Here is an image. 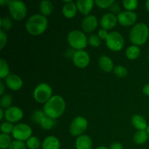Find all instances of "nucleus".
I'll use <instances>...</instances> for the list:
<instances>
[{
  "mask_svg": "<svg viewBox=\"0 0 149 149\" xmlns=\"http://www.w3.org/2000/svg\"><path fill=\"white\" fill-rule=\"evenodd\" d=\"M65 110V101L61 95H53L43 107L45 115L56 119L63 115Z\"/></svg>",
  "mask_w": 149,
  "mask_h": 149,
  "instance_id": "nucleus-1",
  "label": "nucleus"
},
{
  "mask_svg": "<svg viewBox=\"0 0 149 149\" xmlns=\"http://www.w3.org/2000/svg\"><path fill=\"white\" fill-rule=\"evenodd\" d=\"M48 20L46 16L35 14L29 17L26 23V29L32 36H39L47 30Z\"/></svg>",
  "mask_w": 149,
  "mask_h": 149,
  "instance_id": "nucleus-2",
  "label": "nucleus"
},
{
  "mask_svg": "<svg viewBox=\"0 0 149 149\" xmlns=\"http://www.w3.org/2000/svg\"><path fill=\"white\" fill-rule=\"evenodd\" d=\"M149 38V29L146 23H138L134 25L130 31V39L133 45L141 46Z\"/></svg>",
  "mask_w": 149,
  "mask_h": 149,
  "instance_id": "nucleus-3",
  "label": "nucleus"
},
{
  "mask_svg": "<svg viewBox=\"0 0 149 149\" xmlns=\"http://www.w3.org/2000/svg\"><path fill=\"white\" fill-rule=\"evenodd\" d=\"M68 43L73 49L81 50L87 47L88 39L85 33L79 30L71 31L67 36Z\"/></svg>",
  "mask_w": 149,
  "mask_h": 149,
  "instance_id": "nucleus-4",
  "label": "nucleus"
},
{
  "mask_svg": "<svg viewBox=\"0 0 149 149\" xmlns=\"http://www.w3.org/2000/svg\"><path fill=\"white\" fill-rule=\"evenodd\" d=\"M8 10L12 18L15 20H21L27 14V7L24 2L19 0H10L8 4Z\"/></svg>",
  "mask_w": 149,
  "mask_h": 149,
  "instance_id": "nucleus-5",
  "label": "nucleus"
},
{
  "mask_svg": "<svg viewBox=\"0 0 149 149\" xmlns=\"http://www.w3.org/2000/svg\"><path fill=\"white\" fill-rule=\"evenodd\" d=\"M33 97L39 103H46L52 97V89L47 83H41L35 87Z\"/></svg>",
  "mask_w": 149,
  "mask_h": 149,
  "instance_id": "nucleus-6",
  "label": "nucleus"
},
{
  "mask_svg": "<svg viewBox=\"0 0 149 149\" xmlns=\"http://www.w3.org/2000/svg\"><path fill=\"white\" fill-rule=\"evenodd\" d=\"M106 42L108 48L115 52L120 51L125 45L124 37L118 31H111L109 33Z\"/></svg>",
  "mask_w": 149,
  "mask_h": 149,
  "instance_id": "nucleus-7",
  "label": "nucleus"
},
{
  "mask_svg": "<svg viewBox=\"0 0 149 149\" xmlns=\"http://www.w3.org/2000/svg\"><path fill=\"white\" fill-rule=\"evenodd\" d=\"M13 136L17 141H27L31 137L32 129L29 125L24 123H19L14 126Z\"/></svg>",
  "mask_w": 149,
  "mask_h": 149,
  "instance_id": "nucleus-8",
  "label": "nucleus"
},
{
  "mask_svg": "<svg viewBox=\"0 0 149 149\" xmlns=\"http://www.w3.org/2000/svg\"><path fill=\"white\" fill-rule=\"evenodd\" d=\"M88 127L87 120L83 116H77L71 122L69 127V132L73 136H80L82 135Z\"/></svg>",
  "mask_w": 149,
  "mask_h": 149,
  "instance_id": "nucleus-9",
  "label": "nucleus"
},
{
  "mask_svg": "<svg viewBox=\"0 0 149 149\" xmlns=\"http://www.w3.org/2000/svg\"><path fill=\"white\" fill-rule=\"evenodd\" d=\"M72 60L76 66L80 68H86L90 63V58L88 52L84 49H81L74 52V53L73 54Z\"/></svg>",
  "mask_w": 149,
  "mask_h": 149,
  "instance_id": "nucleus-10",
  "label": "nucleus"
},
{
  "mask_svg": "<svg viewBox=\"0 0 149 149\" xmlns=\"http://www.w3.org/2000/svg\"><path fill=\"white\" fill-rule=\"evenodd\" d=\"M137 14L133 11L121 12L117 15V20L119 24L122 26H130L135 23L137 20Z\"/></svg>",
  "mask_w": 149,
  "mask_h": 149,
  "instance_id": "nucleus-11",
  "label": "nucleus"
},
{
  "mask_svg": "<svg viewBox=\"0 0 149 149\" xmlns=\"http://www.w3.org/2000/svg\"><path fill=\"white\" fill-rule=\"evenodd\" d=\"M4 118L8 122H17L23 117V111L17 106H11L4 111Z\"/></svg>",
  "mask_w": 149,
  "mask_h": 149,
  "instance_id": "nucleus-12",
  "label": "nucleus"
},
{
  "mask_svg": "<svg viewBox=\"0 0 149 149\" xmlns=\"http://www.w3.org/2000/svg\"><path fill=\"white\" fill-rule=\"evenodd\" d=\"M98 20L95 15H90L84 18L81 23V29L85 33H92L97 27Z\"/></svg>",
  "mask_w": 149,
  "mask_h": 149,
  "instance_id": "nucleus-13",
  "label": "nucleus"
},
{
  "mask_svg": "<svg viewBox=\"0 0 149 149\" xmlns=\"http://www.w3.org/2000/svg\"><path fill=\"white\" fill-rule=\"evenodd\" d=\"M117 22V16L111 13H107L102 16L100 23L102 29L105 30H109L114 28Z\"/></svg>",
  "mask_w": 149,
  "mask_h": 149,
  "instance_id": "nucleus-14",
  "label": "nucleus"
},
{
  "mask_svg": "<svg viewBox=\"0 0 149 149\" xmlns=\"http://www.w3.org/2000/svg\"><path fill=\"white\" fill-rule=\"evenodd\" d=\"M23 84V81L22 79L16 74H10L5 79V85L10 90H14V91H17L21 89Z\"/></svg>",
  "mask_w": 149,
  "mask_h": 149,
  "instance_id": "nucleus-15",
  "label": "nucleus"
},
{
  "mask_svg": "<svg viewBox=\"0 0 149 149\" xmlns=\"http://www.w3.org/2000/svg\"><path fill=\"white\" fill-rule=\"evenodd\" d=\"M77 4L72 1H69L64 4L62 7V13L64 17L68 19L73 18L74 16L77 15Z\"/></svg>",
  "mask_w": 149,
  "mask_h": 149,
  "instance_id": "nucleus-16",
  "label": "nucleus"
},
{
  "mask_svg": "<svg viewBox=\"0 0 149 149\" xmlns=\"http://www.w3.org/2000/svg\"><path fill=\"white\" fill-rule=\"evenodd\" d=\"M75 145L77 149H92L93 141L88 135H81L77 138Z\"/></svg>",
  "mask_w": 149,
  "mask_h": 149,
  "instance_id": "nucleus-17",
  "label": "nucleus"
},
{
  "mask_svg": "<svg viewBox=\"0 0 149 149\" xmlns=\"http://www.w3.org/2000/svg\"><path fill=\"white\" fill-rule=\"evenodd\" d=\"M94 3L95 1H93V0H78L76 4H77V10L81 14L87 15L93 10Z\"/></svg>",
  "mask_w": 149,
  "mask_h": 149,
  "instance_id": "nucleus-18",
  "label": "nucleus"
},
{
  "mask_svg": "<svg viewBox=\"0 0 149 149\" xmlns=\"http://www.w3.org/2000/svg\"><path fill=\"white\" fill-rule=\"evenodd\" d=\"M98 65L102 71L109 73L113 71V63L111 58L106 55H102L98 60Z\"/></svg>",
  "mask_w": 149,
  "mask_h": 149,
  "instance_id": "nucleus-19",
  "label": "nucleus"
},
{
  "mask_svg": "<svg viewBox=\"0 0 149 149\" xmlns=\"http://www.w3.org/2000/svg\"><path fill=\"white\" fill-rule=\"evenodd\" d=\"M42 149H60L61 143L55 136H48L45 138L42 143Z\"/></svg>",
  "mask_w": 149,
  "mask_h": 149,
  "instance_id": "nucleus-20",
  "label": "nucleus"
},
{
  "mask_svg": "<svg viewBox=\"0 0 149 149\" xmlns=\"http://www.w3.org/2000/svg\"><path fill=\"white\" fill-rule=\"evenodd\" d=\"M132 125L135 129L138 130V131L140 130H146L148 127L147 122L143 116H141L139 114L134 115L131 119Z\"/></svg>",
  "mask_w": 149,
  "mask_h": 149,
  "instance_id": "nucleus-21",
  "label": "nucleus"
},
{
  "mask_svg": "<svg viewBox=\"0 0 149 149\" xmlns=\"http://www.w3.org/2000/svg\"><path fill=\"white\" fill-rule=\"evenodd\" d=\"M39 10L42 15H49L53 10V4L49 0H43L39 4Z\"/></svg>",
  "mask_w": 149,
  "mask_h": 149,
  "instance_id": "nucleus-22",
  "label": "nucleus"
},
{
  "mask_svg": "<svg viewBox=\"0 0 149 149\" xmlns=\"http://www.w3.org/2000/svg\"><path fill=\"white\" fill-rule=\"evenodd\" d=\"M125 55L129 60H135L141 55V49L136 45H130L127 48Z\"/></svg>",
  "mask_w": 149,
  "mask_h": 149,
  "instance_id": "nucleus-23",
  "label": "nucleus"
},
{
  "mask_svg": "<svg viewBox=\"0 0 149 149\" xmlns=\"http://www.w3.org/2000/svg\"><path fill=\"white\" fill-rule=\"evenodd\" d=\"M148 137L146 130L137 131L133 136V141L138 145H142L148 141Z\"/></svg>",
  "mask_w": 149,
  "mask_h": 149,
  "instance_id": "nucleus-24",
  "label": "nucleus"
},
{
  "mask_svg": "<svg viewBox=\"0 0 149 149\" xmlns=\"http://www.w3.org/2000/svg\"><path fill=\"white\" fill-rule=\"evenodd\" d=\"M10 67L7 61L3 58L0 59V78L6 79L10 75Z\"/></svg>",
  "mask_w": 149,
  "mask_h": 149,
  "instance_id": "nucleus-25",
  "label": "nucleus"
},
{
  "mask_svg": "<svg viewBox=\"0 0 149 149\" xmlns=\"http://www.w3.org/2000/svg\"><path fill=\"white\" fill-rule=\"evenodd\" d=\"M41 127L45 130H49L52 129L55 125V119H52V118L49 117L47 116H45L43 119L41 121L40 124H39Z\"/></svg>",
  "mask_w": 149,
  "mask_h": 149,
  "instance_id": "nucleus-26",
  "label": "nucleus"
},
{
  "mask_svg": "<svg viewBox=\"0 0 149 149\" xmlns=\"http://www.w3.org/2000/svg\"><path fill=\"white\" fill-rule=\"evenodd\" d=\"M12 142L13 141L10 135L4 133L0 134V148L1 149L9 148Z\"/></svg>",
  "mask_w": 149,
  "mask_h": 149,
  "instance_id": "nucleus-27",
  "label": "nucleus"
},
{
  "mask_svg": "<svg viewBox=\"0 0 149 149\" xmlns=\"http://www.w3.org/2000/svg\"><path fill=\"white\" fill-rule=\"evenodd\" d=\"M12 103H13V97L10 95L5 94L1 96L0 100V106L1 109H9L11 107Z\"/></svg>",
  "mask_w": 149,
  "mask_h": 149,
  "instance_id": "nucleus-28",
  "label": "nucleus"
},
{
  "mask_svg": "<svg viewBox=\"0 0 149 149\" xmlns=\"http://www.w3.org/2000/svg\"><path fill=\"white\" fill-rule=\"evenodd\" d=\"M40 146V140L37 137L31 136L26 141V146L29 149H39Z\"/></svg>",
  "mask_w": 149,
  "mask_h": 149,
  "instance_id": "nucleus-29",
  "label": "nucleus"
},
{
  "mask_svg": "<svg viewBox=\"0 0 149 149\" xmlns=\"http://www.w3.org/2000/svg\"><path fill=\"white\" fill-rule=\"evenodd\" d=\"M0 27L4 31H10L11 28L13 27V21H12L11 18L9 17H4L1 18V20H0Z\"/></svg>",
  "mask_w": 149,
  "mask_h": 149,
  "instance_id": "nucleus-30",
  "label": "nucleus"
},
{
  "mask_svg": "<svg viewBox=\"0 0 149 149\" xmlns=\"http://www.w3.org/2000/svg\"><path fill=\"white\" fill-rule=\"evenodd\" d=\"M122 4L127 11H133L138 7V1L137 0H124Z\"/></svg>",
  "mask_w": 149,
  "mask_h": 149,
  "instance_id": "nucleus-31",
  "label": "nucleus"
},
{
  "mask_svg": "<svg viewBox=\"0 0 149 149\" xmlns=\"http://www.w3.org/2000/svg\"><path fill=\"white\" fill-rule=\"evenodd\" d=\"M46 116L45 113V112L42 111L41 110H36L35 111H33V113L31 115V119L33 122L39 125L42 121V119H43L45 116Z\"/></svg>",
  "mask_w": 149,
  "mask_h": 149,
  "instance_id": "nucleus-32",
  "label": "nucleus"
},
{
  "mask_svg": "<svg viewBox=\"0 0 149 149\" xmlns=\"http://www.w3.org/2000/svg\"><path fill=\"white\" fill-rule=\"evenodd\" d=\"M88 43L93 47H98L101 44V39L97 34H92L88 38Z\"/></svg>",
  "mask_w": 149,
  "mask_h": 149,
  "instance_id": "nucleus-33",
  "label": "nucleus"
},
{
  "mask_svg": "<svg viewBox=\"0 0 149 149\" xmlns=\"http://www.w3.org/2000/svg\"><path fill=\"white\" fill-rule=\"evenodd\" d=\"M113 73H114L116 77L123 78V77H125L127 75L128 71L127 69L123 65H117V66L113 68Z\"/></svg>",
  "mask_w": 149,
  "mask_h": 149,
  "instance_id": "nucleus-34",
  "label": "nucleus"
},
{
  "mask_svg": "<svg viewBox=\"0 0 149 149\" xmlns=\"http://www.w3.org/2000/svg\"><path fill=\"white\" fill-rule=\"evenodd\" d=\"M13 129H14V126L13 125V124L8 122H3L1 125V127H0L1 133L7 134V135L13 133Z\"/></svg>",
  "mask_w": 149,
  "mask_h": 149,
  "instance_id": "nucleus-35",
  "label": "nucleus"
},
{
  "mask_svg": "<svg viewBox=\"0 0 149 149\" xmlns=\"http://www.w3.org/2000/svg\"><path fill=\"white\" fill-rule=\"evenodd\" d=\"M113 2H114L113 0H95V1L96 5L102 9L109 8Z\"/></svg>",
  "mask_w": 149,
  "mask_h": 149,
  "instance_id": "nucleus-36",
  "label": "nucleus"
},
{
  "mask_svg": "<svg viewBox=\"0 0 149 149\" xmlns=\"http://www.w3.org/2000/svg\"><path fill=\"white\" fill-rule=\"evenodd\" d=\"M26 148H27V146L24 142L15 140L12 142L11 145L10 146L8 149H26Z\"/></svg>",
  "mask_w": 149,
  "mask_h": 149,
  "instance_id": "nucleus-37",
  "label": "nucleus"
},
{
  "mask_svg": "<svg viewBox=\"0 0 149 149\" xmlns=\"http://www.w3.org/2000/svg\"><path fill=\"white\" fill-rule=\"evenodd\" d=\"M7 42V33L2 29L0 30V49H2Z\"/></svg>",
  "mask_w": 149,
  "mask_h": 149,
  "instance_id": "nucleus-38",
  "label": "nucleus"
},
{
  "mask_svg": "<svg viewBox=\"0 0 149 149\" xmlns=\"http://www.w3.org/2000/svg\"><path fill=\"white\" fill-rule=\"evenodd\" d=\"M111 10V13H113V14H119L121 13V8H120V6L118 3L116 2H113V4H111L110 7H109Z\"/></svg>",
  "mask_w": 149,
  "mask_h": 149,
  "instance_id": "nucleus-39",
  "label": "nucleus"
},
{
  "mask_svg": "<svg viewBox=\"0 0 149 149\" xmlns=\"http://www.w3.org/2000/svg\"><path fill=\"white\" fill-rule=\"evenodd\" d=\"M97 35H98V36L100 37V39H107L108 35H109V33H108L107 30H105V29H102L98 31Z\"/></svg>",
  "mask_w": 149,
  "mask_h": 149,
  "instance_id": "nucleus-40",
  "label": "nucleus"
},
{
  "mask_svg": "<svg viewBox=\"0 0 149 149\" xmlns=\"http://www.w3.org/2000/svg\"><path fill=\"white\" fill-rule=\"evenodd\" d=\"M109 149H123V146L119 142H114L109 146Z\"/></svg>",
  "mask_w": 149,
  "mask_h": 149,
  "instance_id": "nucleus-41",
  "label": "nucleus"
},
{
  "mask_svg": "<svg viewBox=\"0 0 149 149\" xmlns=\"http://www.w3.org/2000/svg\"><path fill=\"white\" fill-rule=\"evenodd\" d=\"M143 93L146 95L149 96V83L146 84L143 88Z\"/></svg>",
  "mask_w": 149,
  "mask_h": 149,
  "instance_id": "nucleus-42",
  "label": "nucleus"
},
{
  "mask_svg": "<svg viewBox=\"0 0 149 149\" xmlns=\"http://www.w3.org/2000/svg\"><path fill=\"white\" fill-rule=\"evenodd\" d=\"M4 89H5V84L2 81H0V95H3L4 93Z\"/></svg>",
  "mask_w": 149,
  "mask_h": 149,
  "instance_id": "nucleus-43",
  "label": "nucleus"
},
{
  "mask_svg": "<svg viewBox=\"0 0 149 149\" xmlns=\"http://www.w3.org/2000/svg\"><path fill=\"white\" fill-rule=\"evenodd\" d=\"M4 113H5V112L4 111L3 109L1 108V109H0V120H1V119L4 117Z\"/></svg>",
  "mask_w": 149,
  "mask_h": 149,
  "instance_id": "nucleus-44",
  "label": "nucleus"
},
{
  "mask_svg": "<svg viewBox=\"0 0 149 149\" xmlns=\"http://www.w3.org/2000/svg\"><path fill=\"white\" fill-rule=\"evenodd\" d=\"M9 1H5V0H0V5L4 6V4H7V5H8Z\"/></svg>",
  "mask_w": 149,
  "mask_h": 149,
  "instance_id": "nucleus-45",
  "label": "nucleus"
},
{
  "mask_svg": "<svg viewBox=\"0 0 149 149\" xmlns=\"http://www.w3.org/2000/svg\"><path fill=\"white\" fill-rule=\"evenodd\" d=\"M146 7L147 10L149 12V0L146 1Z\"/></svg>",
  "mask_w": 149,
  "mask_h": 149,
  "instance_id": "nucleus-46",
  "label": "nucleus"
},
{
  "mask_svg": "<svg viewBox=\"0 0 149 149\" xmlns=\"http://www.w3.org/2000/svg\"><path fill=\"white\" fill-rule=\"evenodd\" d=\"M96 149H109V148H107V147H106V146H99V147H97Z\"/></svg>",
  "mask_w": 149,
  "mask_h": 149,
  "instance_id": "nucleus-47",
  "label": "nucleus"
},
{
  "mask_svg": "<svg viewBox=\"0 0 149 149\" xmlns=\"http://www.w3.org/2000/svg\"><path fill=\"white\" fill-rule=\"evenodd\" d=\"M146 132H147V133H148V135L149 136V125H148V127H147V129H146Z\"/></svg>",
  "mask_w": 149,
  "mask_h": 149,
  "instance_id": "nucleus-48",
  "label": "nucleus"
},
{
  "mask_svg": "<svg viewBox=\"0 0 149 149\" xmlns=\"http://www.w3.org/2000/svg\"><path fill=\"white\" fill-rule=\"evenodd\" d=\"M148 62H149V55H148Z\"/></svg>",
  "mask_w": 149,
  "mask_h": 149,
  "instance_id": "nucleus-49",
  "label": "nucleus"
},
{
  "mask_svg": "<svg viewBox=\"0 0 149 149\" xmlns=\"http://www.w3.org/2000/svg\"></svg>",
  "mask_w": 149,
  "mask_h": 149,
  "instance_id": "nucleus-50",
  "label": "nucleus"
}]
</instances>
